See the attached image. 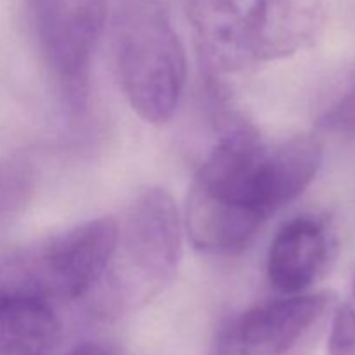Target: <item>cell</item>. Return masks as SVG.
Here are the masks:
<instances>
[{"instance_id":"cell-1","label":"cell","mask_w":355,"mask_h":355,"mask_svg":"<svg viewBox=\"0 0 355 355\" xmlns=\"http://www.w3.org/2000/svg\"><path fill=\"white\" fill-rule=\"evenodd\" d=\"M269 146L246 125L231 128L198 170L186 205V227L196 248L238 255L276 214L266 184Z\"/></svg>"},{"instance_id":"cell-2","label":"cell","mask_w":355,"mask_h":355,"mask_svg":"<svg viewBox=\"0 0 355 355\" xmlns=\"http://www.w3.org/2000/svg\"><path fill=\"white\" fill-rule=\"evenodd\" d=\"M182 229L175 201L166 191L148 189L118 224L107 266L87 295L92 314L116 319L158 297L179 267Z\"/></svg>"},{"instance_id":"cell-3","label":"cell","mask_w":355,"mask_h":355,"mask_svg":"<svg viewBox=\"0 0 355 355\" xmlns=\"http://www.w3.org/2000/svg\"><path fill=\"white\" fill-rule=\"evenodd\" d=\"M118 222L96 218L0 255V286L49 302L80 300L107 266Z\"/></svg>"},{"instance_id":"cell-4","label":"cell","mask_w":355,"mask_h":355,"mask_svg":"<svg viewBox=\"0 0 355 355\" xmlns=\"http://www.w3.org/2000/svg\"><path fill=\"white\" fill-rule=\"evenodd\" d=\"M118 73L132 110L148 123L175 114L186 85V52L162 9L135 7L118 37Z\"/></svg>"},{"instance_id":"cell-5","label":"cell","mask_w":355,"mask_h":355,"mask_svg":"<svg viewBox=\"0 0 355 355\" xmlns=\"http://www.w3.org/2000/svg\"><path fill=\"white\" fill-rule=\"evenodd\" d=\"M42 59L69 111L85 110L90 71L106 23V0H26Z\"/></svg>"},{"instance_id":"cell-6","label":"cell","mask_w":355,"mask_h":355,"mask_svg":"<svg viewBox=\"0 0 355 355\" xmlns=\"http://www.w3.org/2000/svg\"><path fill=\"white\" fill-rule=\"evenodd\" d=\"M335 311L329 293L291 295L255 305L222 328L210 355H312Z\"/></svg>"},{"instance_id":"cell-7","label":"cell","mask_w":355,"mask_h":355,"mask_svg":"<svg viewBox=\"0 0 355 355\" xmlns=\"http://www.w3.org/2000/svg\"><path fill=\"white\" fill-rule=\"evenodd\" d=\"M336 241L324 218L304 215L284 224L267 255L270 286L284 297L302 295L326 274L335 259Z\"/></svg>"},{"instance_id":"cell-8","label":"cell","mask_w":355,"mask_h":355,"mask_svg":"<svg viewBox=\"0 0 355 355\" xmlns=\"http://www.w3.org/2000/svg\"><path fill=\"white\" fill-rule=\"evenodd\" d=\"M326 24L324 0H255L245 30L248 61H277L311 47Z\"/></svg>"},{"instance_id":"cell-9","label":"cell","mask_w":355,"mask_h":355,"mask_svg":"<svg viewBox=\"0 0 355 355\" xmlns=\"http://www.w3.org/2000/svg\"><path fill=\"white\" fill-rule=\"evenodd\" d=\"M255 0H186L201 54L211 71H234L248 62L245 30Z\"/></svg>"},{"instance_id":"cell-10","label":"cell","mask_w":355,"mask_h":355,"mask_svg":"<svg viewBox=\"0 0 355 355\" xmlns=\"http://www.w3.org/2000/svg\"><path fill=\"white\" fill-rule=\"evenodd\" d=\"M61 322L49 302L0 286V355H52Z\"/></svg>"},{"instance_id":"cell-11","label":"cell","mask_w":355,"mask_h":355,"mask_svg":"<svg viewBox=\"0 0 355 355\" xmlns=\"http://www.w3.org/2000/svg\"><path fill=\"white\" fill-rule=\"evenodd\" d=\"M37 187L35 168L21 156L0 159V217L21 210Z\"/></svg>"},{"instance_id":"cell-12","label":"cell","mask_w":355,"mask_h":355,"mask_svg":"<svg viewBox=\"0 0 355 355\" xmlns=\"http://www.w3.org/2000/svg\"><path fill=\"white\" fill-rule=\"evenodd\" d=\"M319 127L335 134H355V82L321 114Z\"/></svg>"},{"instance_id":"cell-13","label":"cell","mask_w":355,"mask_h":355,"mask_svg":"<svg viewBox=\"0 0 355 355\" xmlns=\"http://www.w3.org/2000/svg\"><path fill=\"white\" fill-rule=\"evenodd\" d=\"M328 355H355V311L349 305L336 309L333 314Z\"/></svg>"},{"instance_id":"cell-14","label":"cell","mask_w":355,"mask_h":355,"mask_svg":"<svg viewBox=\"0 0 355 355\" xmlns=\"http://www.w3.org/2000/svg\"><path fill=\"white\" fill-rule=\"evenodd\" d=\"M66 355H120L110 345H104L99 342H85L76 345L75 349L69 350Z\"/></svg>"},{"instance_id":"cell-15","label":"cell","mask_w":355,"mask_h":355,"mask_svg":"<svg viewBox=\"0 0 355 355\" xmlns=\"http://www.w3.org/2000/svg\"><path fill=\"white\" fill-rule=\"evenodd\" d=\"M354 297H355V277H354Z\"/></svg>"}]
</instances>
